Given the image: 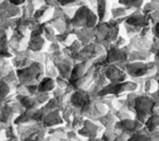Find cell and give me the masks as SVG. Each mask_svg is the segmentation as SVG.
I'll return each mask as SVG.
<instances>
[{
    "label": "cell",
    "instance_id": "52a82bcc",
    "mask_svg": "<svg viewBox=\"0 0 159 141\" xmlns=\"http://www.w3.org/2000/svg\"><path fill=\"white\" fill-rule=\"evenodd\" d=\"M105 75L110 80L112 83H119V82H123L128 78V73L120 69L119 67L111 65L105 71Z\"/></svg>",
    "mask_w": 159,
    "mask_h": 141
},
{
    "label": "cell",
    "instance_id": "e0dca14e",
    "mask_svg": "<svg viewBox=\"0 0 159 141\" xmlns=\"http://www.w3.org/2000/svg\"><path fill=\"white\" fill-rule=\"evenodd\" d=\"M149 53L152 54V56L156 55V54H159V40L152 37V46H150V48H149Z\"/></svg>",
    "mask_w": 159,
    "mask_h": 141
},
{
    "label": "cell",
    "instance_id": "3957f363",
    "mask_svg": "<svg viewBox=\"0 0 159 141\" xmlns=\"http://www.w3.org/2000/svg\"><path fill=\"white\" fill-rule=\"evenodd\" d=\"M139 89V83L136 81H123L119 82V83H112L110 85L106 86L105 89H102L100 91V95H108V94H113V95H119L123 94L125 92H134Z\"/></svg>",
    "mask_w": 159,
    "mask_h": 141
},
{
    "label": "cell",
    "instance_id": "5b68a950",
    "mask_svg": "<svg viewBox=\"0 0 159 141\" xmlns=\"http://www.w3.org/2000/svg\"><path fill=\"white\" fill-rule=\"evenodd\" d=\"M115 128L130 137L131 134L143 129L144 124L135 118H128V119H122V120H118L117 124L115 125Z\"/></svg>",
    "mask_w": 159,
    "mask_h": 141
},
{
    "label": "cell",
    "instance_id": "8992f818",
    "mask_svg": "<svg viewBox=\"0 0 159 141\" xmlns=\"http://www.w3.org/2000/svg\"><path fill=\"white\" fill-rule=\"evenodd\" d=\"M64 124L63 117H62V114L59 112V110H50L47 114H45L44 118L42 120V125L44 126L45 128H55V127H59V126H62Z\"/></svg>",
    "mask_w": 159,
    "mask_h": 141
},
{
    "label": "cell",
    "instance_id": "ffe728a7",
    "mask_svg": "<svg viewBox=\"0 0 159 141\" xmlns=\"http://www.w3.org/2000/svg\"><path fill=\"white\" fill-rule=\"evenodd\" d=\"M142 2H143L142 0H129V1L126 3H129V5H130V3H132L133 6L135 5L136 7H139V6L142 5Z\"/></svg>",
    "mask_w": 159,
    "mask_h": 141
},
{
    "label": "cell",
    "instance_id": "9a60e30c",
    "mask_svg": "<svg viewBox=\"0 0 159 141\" xmlns=\"http://www.w3.org/2000/svg\"><path fill=\"white\" fill-rule=\"evenodd\" d=\"M142 88H143L144 93L150 94V93H154L155 91L158 90V83H157L156 80H155L152 77H147L143 81Z\"/></svg>",
    "mask_w": 159,
    "mask_h": 141
},
{
    "label": "cell",
    "instance_id": "6da1fadb",
    "mask_svg": "<svg viewBox=\"0 0 159 141\" xmlns=\"http://www.w3.org/2000/svg\"><path fill=\"white\" fill-rule=\"evenodd\" d=\"M154 113V104L150 94H137L134 102V118L141 123H145Z\"/></svg>",
    "mask_w": 159,
    "mask_h": 141
},
{
    "label": "cell",
    "instance_id": "d6986e66",
    "mask_svg": "<svg viewBox=\"0 0 159 141\" xmlns=\"http://www.w3.org/2000/svg\"><path fill=\"white\" fill-rule=\"evenodd\" d=\"M44 139L45 138H43V137H40V136H32V137H29V138H25V139H23L22 141H44Z\"/></svg>",
    "mask_w": 159,
    "mask_h": 141
},
{
    "label": "cell",
    "instance_id": "30bf717a",
    "mask_svg": "<svg viewBox=\"0 0 159 141\" xmlns=\"http://www.w3.org/2000/svg\"><path fill=\"white\" fill-rule=\"evenodd\" d=\"M70 102L74 107L81 109V108H83L85 105H87L91 102V96L85 91H77L71 96Z\"/></svg>",
    "mask_w": 159,
    "mask_h": 141
},
{
    "label": "cell",
    "instance_id": "4fadbf2b",
    "mask_svg": "<svg viewBox=\"0 0 159 141\" xmlns=\"http://www.w3.org/2000/svg\"><path fill=\"white\" fill-rule=\"evenodd\" d=\"M152 55L149 53V51H132L129 55V61H150Z\"/></svg>",
    "mask_w": 159,
    "mask_h": 141
},
{
    "label": "cell",
    "instance_id": "ba28073f",
    "mask_svg": "<svg viewBox=\"0 0 159 141\" xmlns=\"http://www.w3.org/2000/svg\"><path fill=\"white\" fill-rule=\"evenodd\" d=\"M152 38H146L137 34L132 37L129 49L133 48V51H149L152 46Z\"/></svg>",
    "mask_w": 159,
    "mask_h": 141
},
{
    "label": "cell",
    "instance_id": "7c38bea8",
    "mask_svg": "<svg viewBox=\"0 0 159 141\" xmlns=\"http://www.w3.org/2000/svg\"><path fill=\"white\" fill-rule=\"evenodd\" d=\"M144 128L152 134L159 136V114H152L144 123Z\"/></svg>",
    "mask_w": 159,
    "mask_h": 141
},
{
    "label": "cell",
    "instance_id": "7a4b0ae2",
    "mask_svg": "<svg viewBox=\"0 0 159 141\" xmlns=\"http://www.w3.org/2000/svg\"><path fill=\"white\" fill-rule=\"evenodd\" d=\"M124 70L128 75L132 78H144L152 77L156 72V65L154 60L150 61H133L126 62L124 66Z\"/></svg>",
    "mask_w": 159,
    "mask_h": 141
},
{
    "label": "cell",
    "instance_id": "44dd1931",
    "mask_svg": "<svg viewBox=\"0 0 159 141\" xmlns=\"http://www.w3.org/2000/svg\"><path fill=\"white\" fill-rule=\"evenodd\" d=\"M154 62L156 65V71H159V54L154 55Z\"/></svg>",
    "mask_w": 159,
    "mask_h": 141
},
{
    "label": "cell",
    "instance_id": "277c9868",
    "mask_svg": "<svg viewBox=\"0 0 159 141\" xmlns=\"http://www.w3.org/2000/svg\"><path fill=\"white\" fill-rule=\"evenodd\" d=\"M105 128L99 123H95L92 119H85L83 126L77 130V134L86 139H96L100 138Z\"/></svg>",
    "mask_w": 159,
    "mask_h": 141
},
{
    "label": "cell",
    "instance_id": "8fae6325",
    "mask_svg": "<svg viewBox=\"0 0 159 141\" xmlns=\"http://www.w3.org/2000/svg\"><path fill=\"white\" fill-rule=\"evenodd\" d=\"M126 141H159V136L152 134L145 128H143L135 134H131Z\"/></svg>",
    "mask_w": 159,
    "mask_h": 141
},
{
    "label": "cell",
    "instance_id": "2e32d148",
    "mask_svg": "<svg viewBox=\"0 0 159 141\" xmlns=\"http://www.w3.org/2000/svg\"><path fill=\"white\" fill-rule=\"evenodd\" d=\"M55 88V82H53L52 79H44L43 81H40L39 85H38V91L39 92H48V91H51Z\"/></svg>",
    "mask_w": 159,
    "mask_h": 141
},
{
    "label": "cell",
    "instance_id": "5bb4252c",
    "mask_svg": "<svg viewBox=\"0 0 159 141\" xmlns=\"http://www.w3.org/2000/svg\"><path fill=\"white\" fill-rule=\"evenodd\" d=\"M97 121L105 128V129H110V128H115V125L117 124L118 118L115 116L113 113H107L106 115H104V116H102L100 118H98Z\"/></svg>",
    "mask_w": 159,
    "mask_h": 141
},
{
    "label": "cell",
    "instance_id": "9c48e42d",
    "mask_svg": "<svg viewBox=\"0 0 159 141\" xmlns=\"http://www.w3.org/2000/svg\"><path fill=\"white\" fill-rule=\"evenodd\" d=\"M126 25H130L132 27H135V29L139 30L141 31L142 29L146 27H149L150 25V21L148 19L147 16L145 14H135V16H132L125 21Z\"/></svg>",
    "mask_w": 159,
    "mask_h": 141
},
{
    "label": "cell",
    "instance_id": "ac0fdd59",
    "mask_svg": "<svg viewBox=\"0 0 159 141\" xmlns=\"http://www.w3.org/2000/svg\"><path fill=\"white\" fill-rule=\"evenodd\" d=\"M152 37L159 40V22L152 25Z\"/></svg>",
    "mask_w": 159,
    "mask_h": 141
}]
</instances>
